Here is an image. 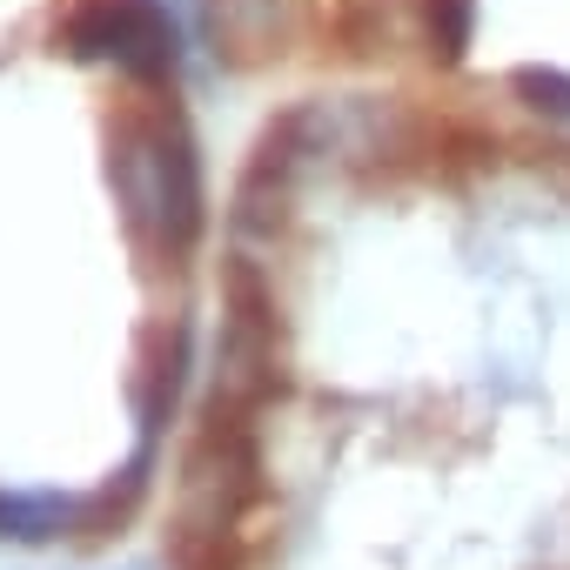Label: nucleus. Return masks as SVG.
I'll list each match as a JSON object with an SVG mask.
<instances>
[{"mask_svg": "<svg viewBox=\"0 0 570 570\" xmlns=\"http://www.w3.org/2000/svg\"><path fill=\"white\" fill-rule=\"evenodd\" d=\"M68 41L95 61H115L128 75H161L175 68V21L161 0H81Z\"/></svg>", "mask_w": 570, "mask_h": 570, "instance_id": "1", "label": "nucleus"}, {"mask_svg": "<svg viewBox=\"0 0 570 570\" xmlns=\"http://www.w3.org/2000/svg\"><path fill=\"white\" fill-rule=\"evenodd\" d=\"M121 202H128V215H135L148 235H175V242H181V235L195 228V208H202L188 148H181V141H161V135L135 141V148L121 155Z\"/></svg>", "mask_w": 570, "mask_h": 570, "instance_id": "2", "label": "nucleus"}, {"mask_svg": "<svg viewBox=\"0 0 570 570\" xmlns=\"http://www.w3.org/2000/svg\"><path fill=\"white\" fill-rule=\"evenodd\" d=\"M68 517H75V503L55 497V490H0V537L48 543V537L68 530Z\"/></svg>", "mask_w": 570, "mask_h": 570, "instance_id": "3", "label": "nucleus"}]
</instances>
